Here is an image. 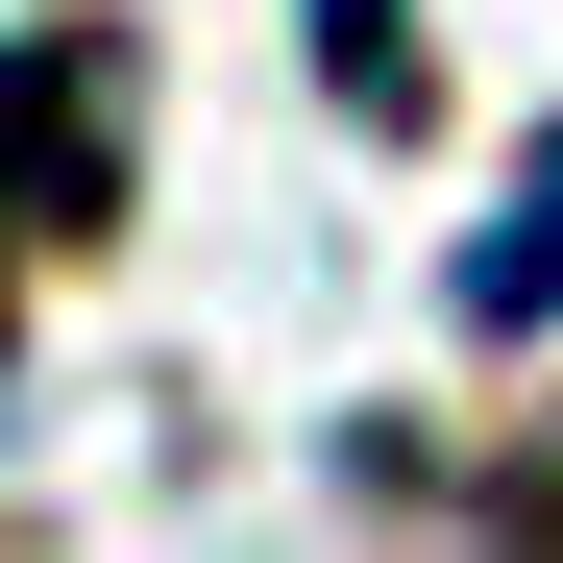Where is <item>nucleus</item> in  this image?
Returning a JSON list of instances; mask_svg holds the SVG:
<instances>
[{
  "label": "nucleus",
  "mask_w": 563,
  "mask_h": 563,
  "mask_svg": "<svg viewBox=\"0 0 563 563\" xmlns=\"http://www.w3.org/2000/svg\"><path fill=\"white\" fill-rule=\"evenodd\" d=\"M343 563H563V465H539V441L367 417V441H343Z\"/></svg>",
  "instance_id": "1"
},
{
  "label": "nucleus",
  "mask_w": 563,
  "mask_h": 563,
  "mask_svg": "<svg viewBox=\"0 0 563 563\" xmlns=\"http://www.w3.org/2000/svg\"><path fill=\"white\" fill-rule=\"evenodd\" d=\"M539 295H563V197H515L490 245H465V319H539Z\"/></svg>",
  "instance_id": "2"
}]
</instances>
